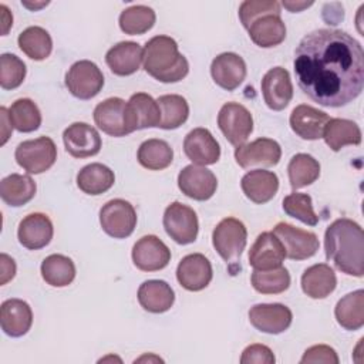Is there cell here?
Wrapping results in <instances>:
<instances>
[{"instance_id":"44","label":"cell","mask_w":364,"mask_h":364,"mask_svg":"<svg viewBox=\"0 0 364 364\" xmlns=\"http://www.w3.org/2000/svg\"><path fill=\"white\" fill-rule=\"evenodd\" d=\"M26 64L17 55L10 53L0 55V87L3 90L20 87L26 78Z\"/></svg>"},{"instance_id":"30","label":"cell","mask_w":364,"mask_h":364,"mask_svg":"<svg viewBox=\"0 0 364 364\" xmlns=\"http://www.w3.org/2000/svg\"><path fill=\"white\" fill-rule=\"evenodd\" d=\"M337 286L334 270L326 263H317L301 274V289L311 299H326Z\"/></svg>"},{"instance_id":"47","label":"cell","mask_w":364,"mask_h":364,"mask_svg":"<svg viewBox=\"0 0 364 364\" xmlns=\"http://www.w3.org/2000/svg\"><path fill=\"white\" fill-rule=\"evenodd\" d=\"M276 361L273 351L264 344L247 346L240 357L242 364H273Z\"/></svg>"},{"instance_id":"9","label":"cell","mask_w":364,"mask_h":364,"mask_svg":"<svg viewBox=\"0 0 364 364\" xmlns=\"http://www.w3.org/2000/svg\"><path fill=\"white\" fill-rule=\"evenodd\" d=\"M65 87L75 98L91 100L102 90L104 75L95 63L80 60L68 68Z\"/></svg>"},{"instance_id":"13","label":"cell","mask_w":364,"mask_h":364,"mask_svg":"<svg viewBox=\"0 0 364 364\" xmlns=\"http://www.w3.org/2000/svg\"><path fill=\"white\" fill-rule=\"evenodd\" d=\"M293 320L291 310L282 303H260L249 310L250 324L267 334H280L286 331Z\"/></svg>"},{"instance_id":"16","label":"cell","mask_w":364,"mask_h":364,"mask_svg":"<svg viewBox=\"0 0 364 364\" xmlns=\"http://www.w3.org/2000/svg\"><path fill=\"white\" fill-rule=\"evenodd\" d=\"M65 151L74 158L94 156L101 151V136L98 131L87 122H74L63 132Z\"/></svg>"},{"instance_id":"14","label":"cell","mask_w":364,"mask_h":364,"mask_svg":"<svg viewBox=\"0 0 364 364\" xmlns=\"http://www.w3.org/2000/svg\"><path fill=\"white\" fill-rule=\"evenodd\" d=\"M132 262L142 272L162 270L171 262V250L158 236L146 235L135 242Z\"/></svg>"},{"instance_id":"7","label":"cell","mask_w":364,"mask_h":364,"mask_svg":"<svg viewBox=\"0 0 364 364\" xmlns=\"http://www.w3.org/2000/svg\"><path fill=\"white\" fill-rule=\"evenodd\" d=\"M166 235L179 245L193 243L198 237L199 222L195 210L181 202H172L164 212Z\"/></svg>"},{"instance_id":"3","label":"cell","mask_w":364,"mask_h":364,"mask_svg":"<svg viewBox=\"0 0 364 364\" xmlns=\"http://www.w3.org/2000/svg\"><path fill=\"white\" fill-rule=\"evenodd\" d=\"M144 70L161 82H178L189 73V63L169 36H155L144 47Z\"/></svg>"},{"instance_id":"49","label":"cell","mask_w":364,"mask_h":364,"mask_svg":"<svg viewBox=\"0 0 364 364\" xmlns=\"http://www.w3.org/2000/svg\"><path fill=\"white\" fill-rule=\"evenodd\" d=\"M0 118H1V145H4L13 131V125L9 117V109L6 107L0 108Z\"/></svg>"},{"instance_id":"34","label":"cell","mask_w":364,"mask_h":364,"mask_svg":"<svg viewBox=\"0 0 364 364\" xmlns=\"http://www.w3.org/2000/svg\"><path fill=\"white\" fill-rule=\"evenodd\" d=\"M114 182V171L98 162L85 165L77 173V186L87 195H101L111 189Z\"/></svg>"},{"instance_id":"48","label":"cell","mask_w":364,"mask_h":364,"mask_svg":"<svg viewBox=\"0 0 364 364\" xmlns=\"http://www.w3.org/2000/svg\"><path fill=\"white\" fill-rule=\"evenodd\" d=\"M16 274V263L14 260L6 255L1 253L0 255V284H6L7 282H10Z\"/></svg>"},{"instance_id":"22","label":"cell","mask_w":364,"mask_h":364,"mask_svg":"<svg viewBox=\"0 0 364 364\" xmlns=\"http://www.w3.org/2000/svg\"><path fill=\"white\" fill-rule=\"evenodd\" d=\"M210 75L220 88L236 90L246 77V63L236 53H222L210 64Z\"/></svg>"},{"instance_id":"26","label":"cell","mask_w":364,"mask_h":364,"mask_svg":"<svg viewBox=\"0 0 364 364\" xmlns=\"http://www.w3.org/2000/svg\"><path fill=\"white\" fill-rule=\"evenodd\" d=\"M144 58V48L135 41H121L112 46L105 54L109 70L119 77L131 75L139 70Z\"/></svg>"},{"instance_id":"4","label":"cell","mask_w":364,"mask_h":364,"mask_svg":"<svg viewBox=\"0 0 364 364\" xmlns=\"http://www.w3.org/2000/svg\"><path fill=\"white\" fill-rule=\"evenodd\" d=\"M247 230L236 218L222 219L212 232V243L218 255L226 262L232 274L240 270V256L246 247Z\"/></svg>"},{"instance_id":"20","label":"cell","mask_w":364,"mask_h":364,"mask_svg":"<svg viewBox=\"0 0 364 364\" xmlns=\"http://www.w3.org/2000/svg\"><path fill=\"white\" fill-rule=\"evenodd\" d=\"M212 276V264L202 253L186 255L176 267L179 284L189 291L203 290L210 283Z\"/></svg>"},{"instance_id":"18","label":"cell","mask_w":364,"mask_h":364,"mask_svg":"<svg viewBox=\"0 0 364 364\" xmlns=\"http://www.w3.org/2000/svg\"><path fill=\"white\" fill-rule=\"evenodd\" d=\"M183 152L195 165H213L220 158V146L206 128H195L183 139Z\"/></svg>"},{"instance_id":"6","label":"cell","mask_w":364,"mask_h":364,"mask_svg":"<svg viewBox=\"0 0 364 364\" xmlns=\"http://www.w3.org/2000/svg\"><path fill=\"white\" fill-rule=\"evenodd\" d=\"M100 225L114 239H125L136 226V212L125 199H111L100 209Z\"/></svg>"},{"instance_id":"45","label":"cell","mask_w":364,"mask_h":364,"mask_svg":"<svg viewBox=\"0 0 364 364\" xmlns=\"http://www.w3.org/2000/svg\"><path fill=\"white\" fill-rule=\"evenodd\" d=\"M280 13V3L274 0H246L239 6V18L245 28L262 16Z\"/></svg>"},{"instance_id":"37","label":"cell","mask_w":364,"mask_h":364,"mask_svg":"<svg viewBox=\"0 0 364 364\" xmlns=\"http://www.w3.org/2000/svg\"><path fill=\"white\" fill-rule=\"evenodd\" d=\"M20 50L31 60L41 61L50 57L53 51V40L48 31L38 26H31L23 30L17 38Z\"/></svg>"},{"instance_id":"2","label":"cell","mask_w":364,"mask_h":364,"mask_svg":"<svg viewBox=\"0 0 364 364\" xmlns=\"http://www.w3.org/2000/svg\"><path fill=\"white\" fill-rule=\"evenodd\" d=\"M326 257L354 277L364 274V235L361 226L347 218L336 219L324 233Z\"/></svg>"},{"instance_id":"8","label":"cell","mask_w":364,"mask_h":364,"mask_svg":"<svg viewBox=\"0 0 364 364\" xmlns=\"http://www.w3.org/2000/svg\"><path fill=\"white\" fill-rule=\"evenodd\" d=\"M218 127L229 144L239 146L247 141L253 131V117L245 105L226 102L219 109Z\"/></svg>"},{"instance_id":"46","label":"cell","mask_w":364,"mask_h":364,"mask_svg":"<svg viewBox=\"0 0 364 364\" xmlns=\"http://www.w3.org/2000/svg\"><path fill=\"white\" fill-rule=\"evenodd\" d=\"M300 363L301 364H306V363L338 364V355L333 347L326 346V344H316V346L309 347L304 351Z\"/></svg>"},{"instance_id":"36","label":"cell","mask_w":364,"mask_h":364,"mask_svg":"<svg viewBox=\"0 0 364 364\" xmlns=\"http://www.w3.org/2000/svg\"><path fill=\"white\" fill-rule=\"evenodd\" d=\"M41 277L53 287H65L73 283L75 277L74 262L64 255H50L41 263Z\"/></svg>"},{"instance_id":"51","label":"cell","mask_w":364,"mask_h":364,"mask_svg":"<svg viewBox=\"0 0 364 364\" xmlns=\"http://www.w3.org/2000/svg\"><path fill=\"white\" fill-rule=\"evenodd\" d=\"M313 3L310 1V3H294V1H283L282 3V6L283 7H286L289 11H291V13H297V11H300V10H303V9H306V7H310Z\"/></svg>"},{"instance_id":"25","label":"cell","mask_w":364,"mask_h":364,"mask_svg":"<svg viewBox=\"0 0 364 364\" xmlns=\"http://www.w3.org/2000/svg\"><path fill=\"white\" fill-rule=\"evenodd\" d=\"M328 119L330 117L326 112L311 105L300 104L291 111L289 122L297 136L307 141H316L323 136V129Z\"/></svg>"},{"instance_id":"43","label":"cell","mask_w":364,"mask_h":364,"mask_svg":"<svg viewBox=\"0 0 364 364\" xmlns=\"http://www.w3.org/2000/svg\"><path fill=\"white\" fill-rule=\"evenodd\" d=\"M283 210L286 215L299 219L309 226H316L318 223V216L313 209L311 196L307 193H300L296 191L289 193L283 199Z\"/></svg>"},{"instance_id":"15","label":"cell","mask_w":364,"mask_h":364,"mask_svg":"<svg viewBox=\"0 0 364 364\" xmlns=\"http://www.w3.org/2000/svg\"><path fill=\"white\" fill-rule=\"evenodd\" d=\"M178 186L191 199L208 200L216 192L218 179L208 168L192 164L179 172Z\"/></svg>"},{"instance_id":"12","label":"cell","mask_w":364,"mask_h":364,"mask_svg":"<svg viewBox=\"0 0 364 364\" xmlns=\"http://www.w3.org/2000/svg\"><path fill=\"white\" fill-rule=\"evenodd\" d=\"M161 109L158 102L146 92H136L125 104V124L128 132L158 127Z\"/></svg>"},{"instance_id":"21","label":"cell","mask_w":364,"mask_h":364,"mask_svg":"<svg viewBox=\"0 0 364 364\" xmlns=\"http://www.w3.org/2000/svg\"><path fill=\"white\" fill-rule=\"evenodd\" d=\"M54 235L53 222L46 213L34 212L21 219L17 229V237L21 246L28 250L46 247Z\"/></svg>"},{"instance_id":"39","label":"cell","mask_w":364,"mask_h":364,"mask_svg":"<svg viewBox=\"0 0 364 364\" xmlns=\"http://www.w3.org/2000/svg\"><path fill=\"white\" fill-rule=\"evenodd\" d=\"M290 186L296 191L311 185L320 176L318 161L309 154H296L287 165Z\"/></svg>"},{"instance_id":"27","label":"cell","mask_w":364,"mask_h":364,"mask_svg":"<svg viewBox=\"0 0 364 364\" xmlns=\"http://www.w3.org/2000/svg\"><path fill=\"white\" fill-rule=\"evenodd\" d=\"M245 196L253 203H266L277 193L279 178L272 171L253 169L243 175L240 181Z\"/></svg>"},{"instance_id":"17","label":"cell","mask_w":364,"mask_h":364,"mask_svg":"<svg viewBox=\"0 0 364 364\" xmlns=\"http://www.w3.org/2000/svg\"><path fill=\"white\" fill-rule=\"evenodd\" d=\"M266 105L273 111L284 109L293 98V84L290 74L283 67L270 68L260 82Z\"/></svg>"},{"instance_id":"40","label":"cell","mask_w":364,"mask_h":364,"mask_svg":"<svg viewBox=\"0 0 364 364\" xmlns=\"http://www.w3.org/2000/svg\"><path fill=\"white\" fill-rule=\"evenodd\" d=\"M13 128L20 132H33L41 125V112L30 98H18L9 108Z\"/></svg>"},{"instance_id":"10","label":"cell","mask_w":364,"mask_h":364,"mask_svg":"<svg viewBox=\"0 0 364 364\" xmlns=\"http://www.w3.org/2000/svg\"><path fill=\"white\" fill-rule=\"evenodd\" d=\"M282 242L286 257L291 260H304L314 256L320 247L317 235L286 222H279L272 230Z\"/></svg>"},{"instance_id":"1","label":"cell","mask_w":364,"mask_h":364,"mask_svg":"<svg viewBox=\"0 0 364 364\" xmlns=\"http://www.w3.org/2000/svg\"><path fill=\"white\" fill-rule=\"evenodd\" d=\"M293 65L299 88L318 105L344 107L363 91L364 51L346 31L318 28L306 34Z\"/></svg>"},{"instance_id":"42","label":"cell","mask_w":364,"mask_h":364,"mask_svg":"<svg viewBox=\"0 0 364 364\" xmlns=\"http://www.w3.org/2000/svg\"><path fill=\"white\" fill-rule=\"evenodd\" d=\"M250 282L253 289L262 294H279L289 289L290 274L283 266L272 270H253Z\"/></svg>"},{"instance_id":"50","label":"cell","mask_w":364,"mask_h":364,"mask_svg":"<svg viewBox=\"0 0 364 364\" xmlns=\"http://www.w3.org/2000/svg\"><path fill=\"white\" fill-rule=\"evenodd\" d=\"M0 10H1V23H3V30H1V33H3V36H6L7 31H9V28H10L11 24H13V16H11V13L9 11L7 6H4V4L0 6Z\"/></svg>"},{"instance_id":"28","label":"cell","mask_w":364,"mask_h":364,"mask_svg":"<svg viewBox=\"0 0 364 364\" xmlns=\"http://www.w3.org/2000/svg\"><path fill=\"white\" fill-rule=\"evenodd\" d=\"M138 301L141 307L149 313H165L168 311L173 301L175 293L172 287L164 280H146L138 289Z\"/></svg>"},{"instance_id":"23","label":"cell","mask_w":364,"mask_h":364,"mask_svg":"<svg viewBox=\"0 0 364 364\" xmlns=\"http://www.w3.org/2000/svg\"><path fill=\"white\" fill-rule=\"evenodd\" d=\"M125 101L119 97H111L94 108V122L95 125L111 136H125L128 135L125 124Z\"/></svg>"},{"instance_id":"11","label":"cell","mask_w":364,"mask_h":364,"mask_svg":"<svg viewBox=\"0 0 364 364\" xmlns=\"http://www.w3.org/2000/svg\"><path fill=\"white\" fill-rule=\"evenodd\" d=\"M282 158L279 142L270 138H257L252 142L242 144L235 149V159L240 168L274 166Z\"/></svg>"},{"instance_id":"31","label":"cell","mask_w":364,"mask_h":364,"mask_svg":"<svg viewBox=\"0 0 364 364\" xmlns=\"http://www.w3.org/2000/svg\"><path fill=\"white\" fill-rule=\"evenodd\" d=\"M327 146L337 152L346 145H360L361 144V129L360 127L346 118H330L323 129V136Z\"/></svg>"},{"instance_id":"24","label":"cell","mask_w":364,"mask_h":364,"mask_svg":"<svg viewBox=\"0 0 364 364\" xmlns=\"http://www.w3.org/2000/svg\"><path fill=\"white\" fill-rule=\"evenodd\" d=\"M33 324V311L21 299H7L0 306V326L4 334L21 337L28 333Z\"/></svg>"},{"instance_id":"38","label":"cell","mask_w":364,"mask_h":364,"mask_svg":"<svg viewBox=\"0 0 364 364\" xmlns=\"http://www.w3.org/2000/svg\"><path fill=\"white\" fill-rule=\"evenodd\" d=\"M161 109V122L158 128L176 129L186 122L189 117V105L182 95L166 94L156 100Z\"/></svg>"},{"instance_id":"29","label":"cell","mask_w":364,"mask_h":364,"mask_svg":"<svg viewBox=\"0 0 364 364\" xmlns=\"http://www.w3.org/2000/svg\"><path fill=\"white\" fill-rule=\"evenodd\" d=\"M246 30L252 41L262 48L276 47L286 38V26L279 14L262 16Z\"/></svg>"},{"instance_id":"32","label":"cell","mask_w":364,"mask_h":364,"mask_svg":"<svg viewBox=\"0 0 364 364\" xmlns=\"http://www.w3.org/2000/svg\"><path fill=\"white\" fill-rule=\"evenodd\" d=\"M37 191V185L30 175L11 173L0 182V196L9 206H23L30 202Z\"/></svg>"},{"instance_id":"19","label":"cell","mask_w":364,"mask_h":364,"mask_svg":"<svg viewBox=\"0 0 364 364\" xmlns=\"http://www.w3.org/2000/svg\"><path fill=\"white\" fill-rule=\"evenodd\" d=\"M284 257V247L273 232H262L249 250V264L253 270H272L280 267Z\"/></svg>"},{"instance_id":"33","label":"cell","mask_w":364,"mask_h":364,"mask_svg":"<svg viewBox=\"0 0 364 364\" xmlns=\"http://www.w3.org/2000/svg\"><path fill=\"white\" fill-rule=\"evenodd\" d=\"M337 323L346 330H360L364 326V290L358 289L341 297L334 309Z\"/></svg>"},{"instance_id":"5","label":"cell","mask_w":364,"mask_h":364,"mask_svg":"<svg viewBox=\"0 0 364 364\" xmlns=\"http://www.w3.org/2000/svg\"><path fill=\"white\" fill-rule=\"evenodd\" d=\"M16 162L31 175L48 171L57 159V146L50 136L23 141L14 152Z\"/></svg>"},{"instance_id":"35","label":"cell","mask_w":364,"mask_h":364,"mask_svg":"<svg viewBox=\"0 0 364 364\" xmlns=\"http://www.w3.org/2000/svg\"><path fill=\"white\" fill-rule=\"evenodd\" d=\"M136 159L141 166L149 171H162L172 164L173 151L166 141L151 138L139 145Z\"/></svg>"},{"instance_id":"41","label":"cell","mask_w":364,"mask_h":364,"mask_svg":"<svg viewBox=\"0 0 364 364\" xmlns=\"http://www.w3.org/2000/svg\"><path fill=\"white\" fill-rule=\"evenodd\" d=\"M155 11L148 6H131L119 14V28L129 36H139L151 30L155 24Z\"/></svg>"}]
</instances>
